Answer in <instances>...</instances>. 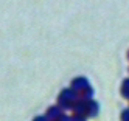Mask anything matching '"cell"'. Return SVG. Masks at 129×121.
I'll list each match as a JSON object with an SVG mask.
<instances>
[{
	"mask_svg": "<svg viewBox=\"0 0 129 121\" xmlns=\"http://www.w3.org/2000/svg\"><path fill=\"white\" fill-rule=\"evenodd\" d=\"M70 89L76 93V96H78V98L89 99V98L93 96V89H92L90 82H89L86 78H82V76L73 79L72 84H70Z\"/></svg>",
	"mask_w": 129,
	"mask_h": 121,
	"instance_id": "6da1fadb",
	"label": "cell"
},
{
	"mask_svg": "<svg viewBox=\"0 0 129 121\" xmlns=\"http://www.w3.org/2000/svg\"><path fill=\"white\" fill-rule=\"evenodd\" d=\"M121 95H123L124 98H127V99H129V78H127V79H124V81H123V84H121Z\"/></svg>",
	"mask_w": 129,
	"mask_h": 121,
	"instance_id": "5b68a950",
	"label": "cell"
},
{
	"mask_svg": "<svg viewBox=\"0 0 129 121\" xmlns=\"http://www.w3.org/2000/svg\"><path fill=\"white\" fill-rule=\"evenodd\" d=\"M33 121H48V118L45 116V115H39V116H36Z\"/></svg>",
	"mask_w": 129,
	"mask_h": 121,
	"instance_id": "9c48e42d",
	"label": "cell"
},
{
	"mask_svg": "<svg viewBox=\"0 0 129 121\" xmlns=\"http://www.w3.org/2000/svg\"><path fill=\"white\" fill-rule=\"evenodd\" d=\"M76 99H78V96L72 89H64L58 96V106L61 109H72Z\"/></svg>",
	"mask_w": 129,
	"mask_h": 121,
	"instance_id": "7a4b0ae2",
	"label": "cell"
},
{
	"mask_svg": "<svg viewBox=\"0 0 129 121\" xmlns=\"http://www.w3.org/2000/svg\"><path fill=\"white\" fill-rule=\"evenodd\" d=\"M127 58H129V56H127Z\"/></svg>",
	"mask_w": 129,
	"mask_h": 121,
	"instance_id": "30bf717a",
	"label": "cell"
},
{
	"mask_svg": "<svg viewBox=\"0 0 129 121\" xmlns=\"http://www.w3.org/2000/svg\"><path fill=\"white\" fill-rule=\"evenodd\" d=\"M121 121H129V109H126L121 113Z\"/></svg>",
	"mask_w": 129,
	"mask_h": 121,
	"instance_id": "ba28073f",
	"label": "cell"
},
{
	"mask_svg": "<svg viewBox=\"0 0 129 121\" xmlns=\"http://www.w3.org/2000/svg\"><path fill=\"white\" fill-rule=\"evenodd\" d=\"M54 121H72V118H70L69 115H66V113H62L61 116H58V118L54 119Z\"/></svg>",
	"mask_w": 129,
	"mask_h": 121,
	"instance_id": "52a82bcc",
	"label": "cell"
},
{
	"mask_svg": "<svg viewBox=\"0 0 129 121\" xmlns=\"http://www.w3.org/2000/svg\"><path fill=\"white\" fill-rule=\"evenodd\" d=\"M62 115V110H61V107L59 106H53V107H50L48 110H47V116L48 118V121H54L58 116H61Z\"/></svg>",
	"mask_w": 129,
	"mask_h": 121,
	"instance_id": "277c9868",
	"label": "cell"
},
{
	"mask_svg": "<svg viewBox=\"0 0 129 121\" xmlns=\"http://www.w3.org/2000/svg\"><path fill=\"white\" fill-rule=\"evenodd\" d=\"M70 118H72V121H86V119H87V116L79 115V113H73Z\"/></svg>",
	"mask_w": 129,
	"mask_h": 121,
	"instance_id": "8992f818",
	"label": "cell"
},
{
	"mask_svg": "<svg viewBox=\"0 0 129 121\" xmlns=\"http://www.w3.org/2000/svg\"><path fill=\"white\" fill-rule=\"evenodd\" d=\"M84 109H86V115L89 118H93L98 115V112H100V106H98V102L93 101L92 98L89 99H84Z\"/></svg>",
	"mask_w": 129,
	"mask_h": 121,
	"instance_id": "3957f363",
	"label": "cell"
}]
</instances>
